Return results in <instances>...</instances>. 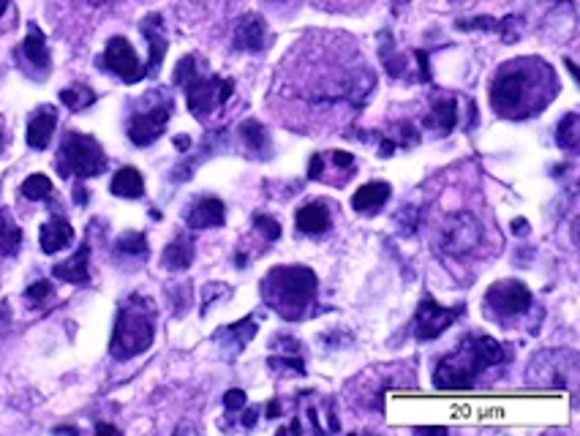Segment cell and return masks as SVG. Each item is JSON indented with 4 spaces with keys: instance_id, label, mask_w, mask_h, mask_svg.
<instances>
[{
    "instance_id": "obj_14",
    "label": "cell",
    "mask_w": 580,
    "mask_h": 436,
    "mask_svg": "<svg viewBox=\"0 0 580 436\" xmlns=\"http://www.w3.org/2000/svg\"><path fill=\"white\" fill-rule=\"evenodd\" d=\"M188 229H211V226H224L226 221V205L213 194H202L186 208L183 213Z\"/></svg>"
},
{
    "instance_id": "obj_6",
    "label": "cell",
    "mask_w": 580,
    "mask_h": 436,
    "mask_svg": "<svg viewBox=\"0 0 580 436\" xmlns=\"http://www.w3.org/2000/svg\"><path fill=\"white\" fill-rule=\"evenodd\" d=\"M55 167L63 178H79V180L96 178L107 170V153L96 137L68 131L60 142Z\"/></svg>"
},
{
    "instance_id": "obj_31",
    "label": "cell",
    "mask_w": 580,
    "mask_h": 436,
    "mask_svg": "<svg viewBox=\"0 0 580 436\" xmlns=\"http://www.w3.org/2000/svg\"><path fill=\"white\" fill-rule=\"evenodd\" d=\"M20 194L25 196V200L30 202H41V200H47V196H52V180L47 175H30L22 186H20Z\"/></svg>"
},
{
    "instance_id": "obj_25",
    "label": "cell",
    "mask_w": 580,
    "mask_h": 436,
    "mask_svg": "<svg viewBox=\"0 0 580 436\" xmlns=\"http://www.w3.org/2000/svg\"><path fill=\"white\" fill-rule=\"evenodd\" d=\"M191 262H194V241L186 232H180L175 241L163 249L161 265L167 270H186V267H191Z\"/></svg>"
},
{
    "instance_id": "obj_18",
    "label": "cell",
    "mask_w": 580,
    "mask_h": 436,
    "mask_svg": "<svg viewBox=\"0 0 580 436\" xmlns=\"http://www.w3.org/2000/svg\"><path fill=\"white\" fill-rule=\"evenodd\" d=\"M142 36L147 38V44H150V60L145 66V74L155 76L163 58H167V33H163V25H161V14H150L142 20Z\"/></svg>"
},
{
    "instance_id": "obj_35",
    "label": "cell",
    "mask_w": 580,
    "mask_h": 436,
    "mask_svg": "<svg viewBox=\"0 0 580 436\" xmlns=\"http://www.w3.org/2000/svg\"><path fill=\"white\" fill-rule=\"evenodd\" d=\"M50 295H52V284H50V281H33V284L25 289V300H28V303H36V305H38L41 300H47Z\"/></svg>"
},
{
    "instance_id": "obj_42",
    "label": "cell",
    "mask_w": 580,
    "mask_h": 436,
    "mask_svg": "<svg viewBox=\"0 0 580 436\" xmlns=\"http://www.w3.org/2000/svg\"><path fill=\"white\" fill-rule=\"evenodd\" d=\"M96 433H117V428H112V425H104V423H99V425H96Z\"/></svg>"
},
{
    "instance_id": "obj_9",
    "label": "cell",
    "mask_w": 580,
    "mask_h": 436,
    "mask_svg": "<svg viewBox=\"0 0 580 436\" xmlns=\"http://www.w3.org/2000/svg\"><path fill=\"white\" fill-rule=\"evenodd\" d=\"M531 292L523 281H499L485 292V313L496 322H510L531 308Z\"/></svg>"
},
{
    "instance_id": "obj_11",
    "label": "cell",
    "mask_w": 580,
    "mask_h": 436,
    "mask_svg": "<svg viewBox=\"0 0 580 436\" xmlns=\"http://www.w3.org/2000/svg\"><path fill=\"white\" fill-rule=\"evenodd\" d=\"M104 68L109 74H115L117 79H123V83H139V79L145 76V66L139 63L134 47L129 38H123V36H112L107 47H104Z\"/></svg>"
},
{
    "instance_id": "obj_34",
    "label": "cell",
    "mask_w": 580,
    "mask_h": 436,
    "mask_svg": "<svg viewBox=\"0 0 580 436\" xmlns=\"http://www.w3.org/2000/svg\"><path fill=\"white\" fill-rule=\"evenodd\" d=\"M496 33H502L505 42H518L520 33H523V20L520 17H505L499 20V30Z\"/></svg>"
},
{
    "instance_id": "obj_27",
    "label": "cell",
    "mask_w": 580,
    "mask_h": 436,
    "mask_svg": "<svg viewBox=\"0 0 580 436\" xmlns=\"http://www.w3.org/2000/svg\"><path fill=\"white\" fill-rule=\"evenodd\" d=\"M22 249V229L12 221L9 210H0V259L17 257Z\"/></svg>"
},
{
    "instance_id": "obj_36",
    "label": "cell",
    "mask_w": 580,
    "mask_h": 436,
    "mask_svg": "<svg viewBox=\"0 0 580 436\" xmlns=\"http://www.w3.org/2000/svg\"><path fill=\"white\" fill-rule=\"evenodd\" d=\"M245 404H248V395L242 392V390H226V395H224V407L229 409V412H240V409H245Z\"/></svg>"
},
{
    "instance_id": "obj_29",
    "label": "cell",
    "mask_w": 580,
    "mask_h": 436,
    "mask_svg": "<svg viewBox=\"0 0 580 436\" xmlns=\"http://www.w3.org/2000/svg\"><path fill=\"white\" fill-rule=\"evenodd\" d=\"M96 91H91L88 85H71L66 91H60V101L63 107H68L71 112H82V109H88L96 104Z\"/></svg>"
},
{
    "instance_id": "obj_30",
    "label": "cell",
    "mask_w": 580,
    "mask_h": 436,
    "mask_svg": "<svg viewBox=\"0 0 580 436\" xmlns=\"http://www.w3.org/2000/svg\"><path fill=\"white\" fill-rule=\"evenodd\" d=\"M115 251L123 257H147V237L145 232H123L115 243Z\"/></svg>"
},
{
    "instance_id": "obj_47",
    "label": "cell",
    "mask_w": 580,
    "mask_h": 436,
    "mask_svg": "<svg viewBox=\"0 0 580 436\" xmlns=\"http://www.w3.org/2000/svg\"><path fill=\"white\" fill-rule=\"evenodd\" d=\"M0 147H4V134H0Z\"/></svg>"
},
{
    "instance_id": "obj_43",
    "label": "cell",
    "mask_w": 580,
    "mask_h": 436,
    "mask_svg": "<svg viewBox=\"0 0 580 436\" xmlns=\"http://www.w3.org/2000/svg\"><path fill=\"white\" fill-rule=\"evenodd\" d=\"M55 433H76V428H71V425H58Z\"/></svg>"
},
{
    "instance_id": "obj_3",
    "label": "cell",
    "mask_w": 580,
    "mask_h": 436,
    "mask_svg": "<svg viewBox=\"0 0 580 436\" xmlns=\"http://www.w3.org/2000/svg\"><path fill=\"white\" fill-rule=\"evenodd\" d=\"M319 279L306 265H278L262 279V300L283 320H303L306 308L316 303Z\"/></svg>"
},
{
    "instance_id": "obj_40",
    "label": "cell",
    "mask_w": 580,
    "mask_h": 436,
    "mask_svg": "<svg viewBox=\"0 0 580 436\" xmlns=\"http://www.w3.org/2000/svg\"><path fill=\"white\" fill-rule=\"evenodd\" d=\"M512 232H515V234H526V232H528V224H526V218H518V221H512Z\"/></svg>"
},
{
    "instance_id": "obj_33",
    "label": "cell",
    "mask_w": 580,
    "mask_h": 436,
    "mask_svg": "<svg viewBox=\"0 0 580 436\" xmlns=\"http://www.w3.org/2000/svg\"><path fill=\"white\" fill-rule=\"evenodd\" d=\"M254 229L262 232L265 241H278V237H281V224L273 216H265V213L254 216Z\"/></svg>"
},
{
    "instance_id": "obj_17",
    "label": "cell",
    "mask_w": 580,
    "mask_h": 436,
    "mask_svg": "<svg viewBox=\"0 0 580 436\" xmlns=\"http://www.w3.org/2000/svg\"><path fill=\"white\" fill-rule=\"evenodd\" d=\"M55 129H58V109L50 107V104L38 107V109L30 115V121H28V145H30L33 150L50 147Z\"/></svg>"
},
{
    "instance_id": "obj_24",
    "label": "cell",
    "mask_w": 580,
    "mask_h": 436,
    "mask_svg": "<svg viewBox=\"0 0 580 436\" xmlns=\"http://www.w3.org/2000/svg\"><path fill=\"white\" fill-rule=\"evenodd\" d=\"M237 134H240L242 145L248 147V153H251V155H257V158H270V153H273V142H270L267 129H265L259 121H254V117H248V121L240 123Z\"/></svg>"
},
{
    "instance_id": "obj_20",
    "label": "cell",
    "mask_w": 580,
    "mask_h": 436,
    "mask_svg": "<svg viewBox=\"0 0 580 436\" xmlns=\"http://www.w3.org/2000/svg\"><path fill=\"white\" fill-rule=\"evenodd\" d=\"M91 246L82 243L76 254H71L66 262L52 267V275L66 284H88L91 281Z\"/></svg>"
},
{
    "instance_id": "obj_19",
    "label": "cell",
    "mask_w": 580,
    "mask_h": 436,
    "mask_svg": "<svg viewBox=\"0 0 580 436\" xmlns=\"http://www.w3.org/2000/svg\"><path fill=\"white\" fill-rule=\"evenodd\" d=\"M38 243H41V251L52 257V254H58V251H63V249H68L74 243V226L66 218L55 216L47 224H41Z\"/></svg>"
},
{
    "instance_id": "obj_45",
    "label": "cell",
    "mask_w": 580,
    "mask_h": 436,
    "mask_svg": "<svg viewBox=\"0 0 580 436\" xmlns=\"http://www.w3.org/2000/svg\"><path fill=\"white\" fill-rule=\"evenodd\" d=\"M216 4H218V0H196V6H204V9L207 6H216Z\"/></svg>"
},
{
    "instance_id": "obj_2",
    "label": "cell",
    "mask_w": 580,
    "mask_h": 436,
    "mask_svg": "<svg viewBox=\"0 0 580 436\" xmlns=\"http://www.w3.org/2000/svg\"><path fill=\"white\" fill-rule=\"evenodd\" d=\"M507 361L505 346L490 336H466L455 352L436 366L433 384L439 390H469L474 379L488 371L490 366H499Z\"/></svg>"
},
{
    "instance_id": "obj_8",
    "label": "cell",
    "mask_w": 580,
    "mask_h": 436,
    "mask_svg": "<svg viewBox=\"0 0 580 436\" xmlns=\"http://www.w3.org/2000/svg\"><path fill=\"white\" fill-rule=\"evenodd\" d=\"M482 241V224L472 213H452L436 232V246L447 257H466Z\"/></svg>"
},
{
    "instance_id": "obj_41",
    "label": "cell",
    "mask_w": 580,
    "mask_h": 436,
    "mask_svg": "<svg viewBox=\"0 0 580 436\" xmlns=\"http://www.w3.org/2000/svg\"><path fill=\"white\" fill-rule=\"evenodd\" d=\"M278 415H281V404H278V401H270V404H267V417L275 420Z\"/></svg>"
},
{
    "instance_id": "obj_28",
    "label": "cell",
    "mask_w": 580,
    "mask_h": 436,
    "mask_svg": "<svg viewBox=\"0 0 580 436\" xmlns=\"http://www.w3.org/2000/svg\"><path fill=\"white\" fill-rule=\"evenodd\" d=\"M556 142L564 150H575L580 142V115L577 112H567L559 126H556Z\"/></svg>"
},
{
    "instance_id": "obj_15",
    "label": "cell",
    "mask_w": 580,
    "mask_h": 436,
    "mask_svg": "<svg viewBox=\"0 0 580 436\" xmlns=\"http://www.w3.org/2000/svg\"><path fill=\"white\" fill-rule=\"evenodd\" d=\"M20 55L25 60V66L33 68V76L36 79H47L50 76V68H52V58H50V47H47V38L44 33L38 30L36 22L28 25V36L20 47Z\"/></svg>"
},
{
    "instance_id": "obj_39",
    "label": "cell",
    "mask_w": 580,
    "mask_h": 436,
    "mask_svg": "<svg viewBox=\"0 0 580 436\" xmlns=\"http://www.w3.org/2000/svg\"><path fill=\"white\" fill-rule=\"evenodd\" d=\"M257 420H259V409H248V412H245V417H242V423H245V428H251V425H257Z\"/></svg>"
},
{
    "instance_id": "obj_38",
    "label": "cell",
    "mask_w": 580,
    "mask_h": 436,
    "mask_svg": "<svg viewBox=\"0 0 580 436\" xmlns=\"http://www.w3.org/2000/svg\"><path fill=\"white\" fill-rule=\"evenodd\" d=\"M322 170H324V155H319V153H316V155L311 158V167H308V178H311V180H319Z\"/></svg>"
},
{
    "instance_id": "obj_16",
    "label": "cell",
    "mask_w": 580,
    "mask_h": 436,
    "mask_svg": "<svg viewBox=\"0 0 580 436\" xmlns=\"http://www.w3.org/2000/svg\"><path fill=\"white\" fill-rule=\"evenodd\" d=\"M267 42V25L259 14L240 17L234 28V50L240 52H262Z\"/></svg>"
},
{
    "instance_id": "obj_12",
    "label": "cell",
    "mask_w": 580,
    "mask_h": 436,
    "mask_svg": "<svg viewBox=\"0 0 580 436\" xmlns=\"http://www.w3.org/2000/svg\"><path fill=\"white\" fill-rule=\"evenodd\" d=\"M464 313V308H447V305H439L433 297H423L420 305H417V313H414V336L420 341H433L439 338L458 316Z\"/></svg>"
},
{
    "instance_id": "obj_21",
    "label": "cell",
    "mask_w": 580,
    "mask_h": 436,
    "mask_svg": "<svg viewBox=\"0 0 580 436\" xmlns=\"http://www.w3.org/2000/svg\"><path fill=\"white\" fill-rule=\"evenodd\" d=\"M393 196V186L385 180H374V183H365L354 191L352 196V208L357 213H377L387 205V200Z\"/></svg>"
},
{
    "instance_id": "obj_13",
    "label": "cell",
    "mask_w": 580,
    "mask_h": 436,
    "mask_svg": "<svg viewBox=\"0 0 580 436\" xmlns=\"http://www.w3.org/2000/svg\"><path fill=\"white\" fill-rule=\"evenodd\" d=\"M254 336H257V320L254 316H242L240 322L226 325L218 333H213V341L224 352V361H237L240 352L254 341Z\"/></svg>"
},
{
    "instance_id": "obj_5",
    "label": "cell",
    "mask_w": 580,
    "mask_h": 436,
    "mask_svg": "<svg viewBox=\"0 0 580 436\" xmlns=\"http://www.w3.org/2000/svg\"><path fill=\"white\" fill-rule=\"evenodd\" d=\"M175 85H180L186 91V101L188 109L196 121H207L216 109H221L229 96L234 93V83L232 79H224L218 74H204L199 68V58L196 55H186L178 68H175Z\"/></svg>"
},
{
    "instance_id": "obj_1",
    "label": "cell",
    "mask_w": 580,
    "mask_h": 436,
    "mask_svg": "<svg viewBox=\"0 0 580 436\" xmlns=\"http://www.w3.org/2000/svg\"><path fill=\"white\" fill-rule=\"evenodd\" d=\"M507 63L490 85V107L502 117H528L551 104L556 93L553 71L543 60Z\"/></svg>"
},
{
    "instance_id": "obj_4",
    "label": "cell",
    "mask_w": 580,
    "mask_h": 436,
    "mask_svg": "<svg viewBox=\"0 0 580 436\" xmlns=\"http://www.w3.org/2000/svg\"><path fill=\"white\" fill-rule=\"evenodd\" d=\"M155 338V305L145 295H131L120 305L109 352L115 361H129L147 352Z\"/></svg>"
},
{
    "instance_id": "obj_46",
    "label": "cell",
    "mask_w": 580,
    "mask_h": 436,
    "mask_svg": "<svg viewBox=\"0 0 580 436\" xmlns=\"http://www.w3.org/2000/svg\"><path fill=\"white\" fill-rule=\"evenodd\" d=\"M4 12H9V0H0V17H4Z\"/></svg>"
},
{
    "instance_id": "obj_10",
    "label": "cell",
    "mask_w": 580,
    "mask_h": 436,
    "mask_svg": "<svg viewBox=\"0 0 580 436\" xmlns=\"http://www.w3.org/2000/svg\"><path fill=\"white\" fill-rule=\"evenodd\" d=\"M172 109H175V101L170 96H158V104L147 107V109H139L131 115L129 121V139L137 145V147H147L153 145L163 131H167V123L172 117Z\"/></svg>"
},
{
    "instance_id": "obj_26",
    "label": "cell",
    "mask_w": 580,
    "mask_h": 436,
    "mask_svg": "<svg viewBox=\"0 0 580 436\" xmlns=\"http://www.w3.org/2000/svg\"><path fill=\"white\" fill-rule=\"evenodd\" d=\"M109 191L115 196H123V200H139L145 194V180H142V172L134 170V167H123L115 172L112 183H109Z\"/></svg>"
},
{
    "instance_id": "obj_32",
    "label": "cell",
    "mask_w": 580,
    "mask_h": 436,
    "mask_svg": "<svg viewBox=\"0 0 580 436\" xmlns=\"http://www.w3.org/2000/svg\"><path fill=\"white\" fill-rule=\"evenodd\" d=\"M267 366H270L273 371H286V374H298V377L306 374V363L298 358V354H292V358H283V354H273V358H267Z\"/></svg>"
},
{
    "instance_id": "obj_23",
    "label": "cell",
    "mask_w": 580,
    "mask_h": 436,
    "mask_svg": "<svg viewBox=\"0 0 580 436\" xmlns=\"http://www.w3.org/2000/svg\"><path fill=\"white\" fill-rule=\"evenodd\" d=\"M458 123V104H455L452 96H441L433 101L431 112L425 115V129L436 131V134H449Z\"/></svg>"
},
{
    "instance_id": "obj_44",
    "label": "cell",
    "mask_w": 580,
    "mask_h": 436,
    "mask_svg": "<svg viewBox=\"0 0 580 436\" xmlns=\"http://www.w3.org/2000/svg\"><path fill=\"white\" fill-rule=\"evenodd\" d=\"M175 145L183 150V147H188V145H191V139H186V137H178V139H175Z\"/></svg>"
},
{
    "instance_id": "obj_7",
    "label": "cell",
    "mask_w": 580,
    "mask_h": 436,
    "mask_svg": "<svg viewBox=\"0 0 580 436\" xmlns=\"http://www.w3.org/2000/svg\"><path fill=\"white\" fill-rule=\"evenodd\" d=\"M526 374L531 387H575L577 354L572 349H543L531 358Z\"/></svg>"
},
{
    "instance_id": "obj_22",
    "label": "cell",
    "mask_w": 580,
    "mask_h": 436,
    "mask_svg": "<svg viewBox=\"0 0 580 436\" xmlns=\"http://www.w3.org/2000/svg\"><path fill=\"white\" fill-rule=\"evenodd\" d=\"M330 224H333V216H330V208L324 202H308L295 216V226L303 234H324Z\"/></svg>"
},
{
    "instance_id": "obj_37",
    "label": "cell",
    "mask_w": 580,
    "mask_h": 436,
    "mask_svg": "<svg viewBox=\"0 0 580 436\" xmlns=\"http://www.w3.org/2000/svg\"><path fill=\"white\" fill-rule=\"evenodd\" d=\"M218 295H229V289H226V284H207V289H204V308H202V313L211 308L213 303H216V297Z\"/></svg>"
}]
</instances>
